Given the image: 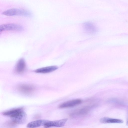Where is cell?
Returning <instances> with one entry per match:
<instances>
[{"label": "cell", "instance_id": "cell-1", "mask_svg": "<svg viewBox=\"0 0 128 128\" xmlns=\"http://www.w3.org/2000/svg\"><path fill=\"white\" fill-rule=\"evenodd\" d=\"M4 116H9L16 121L18 124L24 122L26 118V115L22 108H17L3 112Z\"/></svg>", "mask_w": 128, "mask_h": 128}, {"label": "cell", "instance_id": "cell-2", "mask_svg": "<svg viewBox=\"0 0 128 128\" xmlns=\"http://www.w3.org/2000/svg\"><path fill=\"white\" fill-rule=\"evenodd\" d=\"M2 14L8 16H18L30 17L32 16V14L29 11L17 8H13L3 12Z\"/></svg>", "mask_w": 128, "mask_h": 128}, {"label": "cell", "instance_id": "cell-3", "mask_svg": "<svg viewBox=\"0 0 128 128\" xmlns=\"http://www.w3.org/2000/svg\"><path fill=\"white\" fill-rule=\"evenodd\" d=\"M23 27L21 26L13 23L4 24L0 25V34L4 31H21L23 30Z\"/></svg>", "mask_w": 128, "mask_h": 128}, {"label": "cell", "instance_id": "cell-4", "mask_svg": "<svg viewBox=\"0 0 128 128\" xmlns=\"http://www.w3.org/2000/svg\"><path fill=\"white\" fill-rule=\"evenodd\" d=\"M67 120V118H65L54 121H48L44 124V126L45 128H48L52 127H62L64 125Z\"/></svg>", "mask_w": 128, "mask_h": 128}, {"label": "cell", "instance_id": "cell-5", "mask_svg": "<svg viewBox=\"0 0 128 128\" xmlns=\"http://www.w3.org/2000/svg\"><path fill=\"white\" fill-rule=\"evenodd\" d=\"M83 28L86 32L89 34H94L96 33L98 30L96 26L92 22H89L84 23Z\"/></svg>", "mask_w": 128, "mask_h": 128}, {"label": "cell", "instance_id": "cell-6", "mask_svg": "<svg viewBox=\"0 0 128 128\" xmlns=\"http://www.w3.org/2000/svg\"><path fill=\"white\" fill-rule=\"evenodd\" d=\"M82 102V100L80 99H76L70 100L60 104L59 108H64L73 107L79 104Z\"/></svg>", "mask_w": 128, "mask_h": 128}, {"label": "cell", "instance_id": "cell-7", "mask_svg": "<svg viewBox=\"0 0 128 128\" xmlns=\"http://www.w3.org/2000/svg\"><path fill=\"white\" fill-rule=\"evenodd\" d=\"M26 66V63L24 60L21 58L18 61L16 64L15 71L17 73H22L24 70Z\"/></svg>", "mask_w": 128, "mask_h": 128}, {"label": "cell", "instance_id": "cell-8", "mask_svg": "<svg viewBox=\"0 0 128 128\" xmlns=\"http://www.w3.org/2000/svg\"><path fill=\"white\" fill-rule=\"evenodd\" d=\"M58 68V67L57 66H51L38 69L35 72L37 73H47L53 72Z\"/></svg>", "mask_w": 128, "mask_h": 128}, {"label": "cell", "instance_id": "cell-9", "mask_svg": "<svg viewBox=\"0 0 128 128\" xmlns=\"http://www.w3.org/2000/svg\"><path fill=\"white\" fill-rule=\"evenodd\" d=\"M48 121L44 119L36 120L28 123L27 125V127L29 128H34L44 126V124Z\"/></svg>", "mask_w": 128, "mask_h": 128}, {"label": "cell", "instance_id": "cell-10", "mask_svg": "<svg viewBox=\"0 0 128 128\" xmlns=\"http://www.w3.org/2000/svg\"><path fill=\"white\" fill-rule=\"evenodd\" d=\"M17 88L20 91L25 93H29L32 92L34 90V87L30 85L21 84L18 86Z\"/></svg>", "mask_w": 128, "mask_h": 128}, {"label": "cell", "instance_id": "cell-11", "mask_svg": "<svg viewBox=\"0 0 128 128\" xmlns=\"http://www.w3.org/2000/svg\"><path fill=\"white\" fill-rule=\"evenodd\" d=\"M100 122L103 123H122L124 122L121 119L112 118L106 117H104L101 118L100 120Z\"/></svg>", "mask_w": 128, "mask_h": 128}, {"label": "cell", "instance_id": "cell-12", "mask_svg": "<svg viewBox=\"0 0 128 128\" xmlns=\"http://www.w3.org/2000/svg\"><path fill=\"white\" fill-rule=\"evenodd\" d=\"M89 111L88 108H83L78 110L73 113L72 115L74 116H82L87 114Z\"/></svg>", "mask_w": 128, "mask_h": 128}]
</instances>
